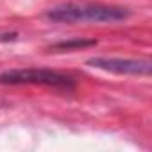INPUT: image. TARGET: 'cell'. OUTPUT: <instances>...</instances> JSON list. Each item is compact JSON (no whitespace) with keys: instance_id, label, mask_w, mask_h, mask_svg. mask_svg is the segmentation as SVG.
<instances>
[{"instance_id":"1","label":"cell","mask_w":152,"mask_h":152,"mask_svg":"<svg viewBox=\"0 0 152 152\" xmlns=\"http://www.w3.org/2000/svg\"><path fill=\"white\" fill-rule=\"evenodd\" d=\"M131 11L122 6H107L95 2H66L47 11V18L57 23H115L127 20Z\"/></svg>"},{"instance_id":"2","label":"cell","mask_w":152,"mask_h":152,"mask_svg":"<svg viewBox=\"0 0 152 152\" xmlns=\"http://www.w3.org/2000/svg\"><path fill=\"white\" fill-rule=\"evenodd\" d=\"M0 84H38L68 90L75 86V81L66 73L48 68H15L0 73Z\"/></svg>"},{"instance_id":"3","label":"cell","mask_w":152,"mask_h":152,"mask_svg":"<svg viewBox=\"0 0 152 152\" xmlns=\"http://www.w3.org/2000/svg\"><path fill=\"white\" fill-rule=\"evenodd\" d=\"M88 66L104 70L116 75H148L150 63L145 59H122V57H91L86 61Z\"/></svg>"},{"instance_id":"4","label":"cell","mask_w":152,"mask_h":152,"mask_svg":"<svg viewBox=\"0 0 152 152\" xmlns=\"http://www.w3.org/2000/svg\"><path fill=\"white\" fill-rule=\"evenodd\" d=\"M95 45L93 39L86 41V39H72V41H61V43H56L52 45L54 50H72V48H83V47H91Z\"/></svg>"}]
</instances>
